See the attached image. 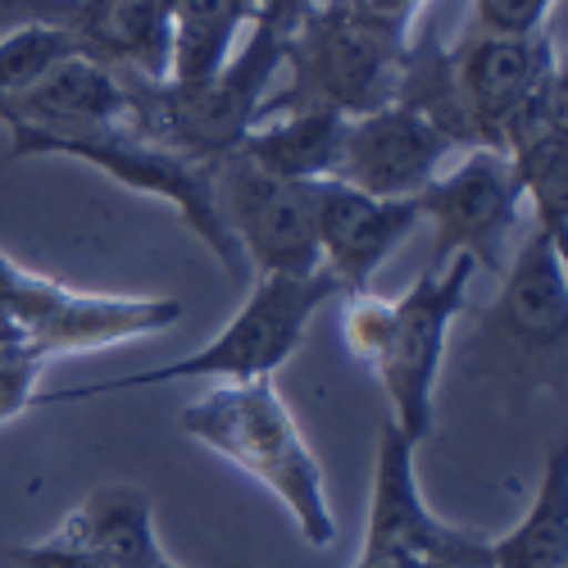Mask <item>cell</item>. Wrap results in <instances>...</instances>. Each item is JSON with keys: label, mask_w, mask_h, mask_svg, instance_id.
<instances>
[{"label": "cell", "mask_w": 568, "mask_h": 568, "mask_svg": "<svg viewBox=\"0 0 568 568\" xmlns=\"http://www.w3.org/2000/svg\"><path fill=\"white\" fill-rule=\"evenodd\" d=\"M178 428L223 455L232 468L268 487L282 509L296 518L310 546L327 550L337 541V514L327 505V483L318 455L310 450L292 405L282 400L277 383H246V387H214L201 400L182 405Z\"/></svg>", "instance_id": "obj_1"}, {"label": "cell", "mask_w": 568, "mask_h": 568, "mask_svg": "<svg viewBox=\"0 0 568 568\" xmlns=\"http://www.w3.org/2000/svg\"><path fill=\"white\" fill-rule=\"evenodd\" d=\"M342 296L337 282L327 273H310V277H255V287L246 296V305L227 318V327L205 342L201 351H192L186 359L173 364H155L128 377H110V383H91V387H60V392H37V405H73V400H97L110 392H132V387H160V383H192V377H219L227 387H246V383H264L282 364H287L305 333L310 318Z\"/></svg>", "instance_id": "obj_2"}, {"label": "cell", "mask_w": 568, "mask_h": 568, "mask_svg": "<svg viewBox=\"0 0 568 568\" xmlns=\"http://www.w3.org/2000/svg\"><path fill=\"white\" fill-rule=\"evenodd\" d=\"M409 37L364 19L346 0H318L282 41V78L268 97L277 110H333L359 119L392 105Z\"/></svg>", "instance_id": "obj_3"}, {"label": "cell", "mask_w": 568, "mask_h": 568, "mask_svg": "<svg viewBox=\"0 0 568 568\" xmlns=\"http://www.w3.org/2000/svg\"><path fill=\"white\" fill-rule=\"evenodd\" d=\"M282 78V37L264 23H251L232 60L196 87L178 82H128V123L132 132L160 141V146L192 155V160H223L246 141V132L264 119L268 97Z\"/></svg>", "instance_id": "obj_4"}, {"label": "cell", "mask_w": 568, "mask_h": 568, "mask_svg": "<svg viewBox=\"0 0 568 568\" xmlns=\"http://www.w3.org/2000/svg\"><path fill=\"white\" fill-rule=\"evenodd\" d=\"M10 155L14 160L64 155V160H82L91 169H101L105 178L128 186V192L173 205L178 219L201 236V246L223 264V273L232 282L251 277L242 251L232 246L223 214H219V160L210 164V160L178 155L123 123L119 128H82V132H10Z\"/></svg>", "instance_id": "obj_5"}, {"label": "cell", "mask_w": 568, "mask_h": 568, "mask_svg": "<svg viewBox=\"0 0 568 568\" xmlns=\"http://www.w3.org/2000/svg\"><path fill=\"white\" fill-rule=\"evenodd\" d=\"M182 301L169 296H101L23 268L0 251V342L51 364L55 355H87L173 333Z\"/></svg>", "instance_id": "obj_6"}, {"label": "cell", "mask_w": 568, "mask_h": 568, "mask_svg": "<svg viewBox=\"0 0 568 568\" xmlns=\"http://www.w3.org/2000/svg\"><path fill=\"white\" fill-rule=\"evenodd\" d=\"M473 273H478V264L464 260V255L423 268L405 296L387 301L383 333H377V346L364 364V368H373V377L387 392L392 423L414 446H423L433 437L437 377L446 364L450 327L468 310Z\"/></svg>", "instance_id": "obj_7"}, {"label": "cell", "mask_w": 568, "mask_h": 568, "mask_svg": "<svg viewBox=\"0 0 568 568\" xmlns=\"http://www.w3.org/2000/svg\"><path fill=\"white\" fill-rule=\"evenodd\" d=\"M414 442L383 423L373 459V496H368V524L355 568H409V564H437V568H487V537L450 528L437 518L418 491Z\"/></svg>", "instance_id": "obj_8"}, {"label": "cell", "mask_w": 568, "mask_h": 568, "mask_svg": "<svg viewBox=\"0 0 568 568\" xmlns=\"http://www.w3.org/2000/svg\"><path fill=\"white\" fill-rule=\"evenodd\" d=\"M219 214L255 277L323 273L314 232V182L260 173L232 151L219 160Z\"/></svg>", "instance_id": "obj_9"}, {"label": "cell", "mask_w": 568, "mask_h": 568, "mask_svg": "<svg viewBox=\"0 0 568 568\" xmlns=\"http://www.w3.org/2000/svg\"><path fill=\"white\" fill-rule=\"evenodd\" d=\"M414 205L418 223H433V264L464 255L487 273H500V255L528 210L524 186L500 151H459V164L442 169Z\"/></svg>", "instance_id": "obj_10"}, {"label": "cell", "mask_w": 568, "mask_h": 568, "mask_svg": "<svg viewBox=\"0 0 568 568\" xmlns=\"http://www.w3.org/2000/svg\"><path fill=\"white\" fill-rule=\"evenodd\" d=\"M446 45H450V73L473 151H500V132L514 119V110L564 64L555 28H541L532 37L464 32L459 41Z\"/></svg>", "instance_id": "obj_11"}, {"label": "cell", "mask_w": 568, "mask_h": 568, "mask_svg": "<svg viewBox=\"0 0 568 568\" xmlns=\"http://www.w3.org/2000/svg\"><path fill=\"white\" fill-rule=\"evenodd\" d=\"M450 155L455 146L428 119L392 101L373 114L346 119L333 182H346L377 201H414Z\"/></svg>", "instance_id": "obj_12"}, {"label": "cell", "mask_w": 568, "mask_h": 568, "mask_svg": "<svg viewBox=\"0 0 568 568\" xmlns=\"http://www.w3.org/2000/svg\"><path fill=\"white\" fill-rule=\"evenodd\" d=\"M418 227L414 201H377L346 182H314V232L323 273L337 282V292H368L383 260Z\"/></svg>", "instance_id": "obj_13"}, {"label": "cell", "mask_w": 568, "mask_h": 568, "mask_svg": "<svg viewBox=\"0 0 568 568\" xmlns=\"http://www.w3.org/2000/svg\"><path fill=\"white\" fill-rule=\"evenodd\" d=\"M500 155L509 160L532 219L555 242H564L568 219V78L564 64L514 110L500 132Z\"/></svg>", "instance_id": "obj_14"}, {"label": "cell", "mask_w": 568, "mask_h": 568, "mask_svg": "<svg viewBox=\"0 0 568 568\" xmlns=\"http://www.w3.org/2000/svg\"><path fill=\"white\" fill-rule=\"evenodd\" d=\"M487 327L524 359H555L568 337V268L564 242L532 223V236L518 246L505 287L491 305Z\"/></svg>", "instance_id": "obj_15"}, {"label": "cell", "mask_w": 568, "mask_h": 568, "mask_svg": "<svg viewBox=\"0 0 568 568\" xmlns=\"http://www.w3.org/2000/svg\"><path fill=\"white\" fill-rule=\"evenodd\" d=\"M45 550L78 555L105 568H164L169 555L155 532V505L132 483H105L91 487L64 524L41 537Z\"/></svg>", "instance_id": "obj_16"}, {"label": "cell", "mask_w": 568, "mask_h": 568, "mask_svg": "<svg viewBox=\"0 0 568 568\" xmlns=\"http://www.w3.org/2000/svg\"><path fill=\"white\" fill-rule=\"evenodd\" d=\"M119 123H128V82L87 55H73L28 97L0 105L6 132H82Z\"/></svg>", "instance_id": "obj_17"}, {"label": "cell", "mask_w": 568, "mask_h": 568, "mask_svg": "<svg viewBox=\"0 0 568 568\" xmlns=\"http://www.w3.org/2000/svg\"><path fill=\"white\" fill-rule=\"evenodd\" d=\"M69 32L87 60L119 78H169V19L164 0H78Z\"/></svg>", "instance_id": "obj_18"}, {"label": "cell", "mask_w": 568, "mask_h": 568, "mask_svg": "<svg viewBox=\"0 0 568 568\" xmlns=\"http://www.w3.org/2000/svg\"><path fill=\"white\" fill-rule=\"evenodd\" d=\"M346 119L333 110H277L260 119L236 146L246 164L287 182H327L337 169Z\"/></svg>", "instance_id": "obj_19"}, {"label": "cell", "mask_w": 568, "mask_h": 568, "mask_svg": "<svg viewBox=\"0 0 568 568\" xmlns=\"http://www.w3.org/2000/svg\"><path fill=\"white\" fill-rule=\"evenodd\" d=\"M169 78L178 87L210 82L255 23V0H164Z\"/></svg>", "instance_id": "obj_20"}, {"label": "cell", "mask_w": 568, "mask_h": 568, "mask_svg": "<svg viewBox=\"0 0 568 568\" xmlns=\"http://www.w3.org/2000/svg\"><path fill=\"white\" fill-rule=\"evenodd\" d=\"M487 568H568V455L550 450L532 505L518 524L487 541Z\"/></svg>", "instance_id": "obj_21"}, {"label": "cell", "mask_w": 568, "mask_h": 568, "mask_svg": "<svg viewBox=\"0 0 568 568\" xmlns=\"http://www.w3.org/2000/svg\"><path fill=\"white\" fill-rule=\"evenodd\" d=\"M73 55L82 51L69 23H28V28H14L10 37H0V105L28 97L37 82H45Z\"/></svg>", "instance_id": "obj_22"}, {"label": "cell", "mask_w": 568, "mask_h": 568, "mask_svg": "<svg viewBox=\"0 0 568 568\" xmlns=\"http://www.w3.org/2000/svg\"><path fill=\"white\" fill-rule=\"evenodd\" d=\"M559 0H473L464 32H491V37H532L550 28V10Z\"/></svg>", "instance_id": "obj_23"}, {"label": "cell", "mask_w": 568, "mask_h": 568, "mask_svg": "<svg viewBox=\"0 0 568 568\" xmlns=\"http://www.w3.org/2000/svg\"><path fill=\"white\" fill-rule=\"evenodd\" d=\"M41 368H45L41 359H32V355L0 342V423H14L19 414L32 409Z\"/></svg>", "instance_id": "obj_24"}, {"label": "cell", "mask_w": 568, "mask_h": 568, "mask_svg": "<svg viewBox=\"0 0 568 568\" xmlns=\"http://www.w3.org/2000/svg\"><path fill=\"white\" fill-rule=\"evenodd\" d=\"M78 0H0V37L28 23H69Z\"/></svg>", "instance_id": "obj_25"}, {"label": "cell", "mask_w": 568, "mask_h": 568, "mask_svg": "<svg viewBox=\"0 0 568 568\" xmlns=\"http://www.w3.org/2000/svg\"><path fill=\"white\" fill-rule=\"evenodd\" d=\"M346 6L359 10V14L373 19V23L392 28L396 37H414L418 14H423V6H428V0H346Z\"/></svg>", "instance_id": "obj_26"}, {"label": "cell", "mask_w": 568, "mask_h": 568, "mask_svg": "<svg viewBox=\"0 0 568 568\" xmlns=\"http://www.w3.org/2000/svg\"><path fill=\"white\" fill-rule=\"evenodd\" d=\"M310 6H318V0H255V23L273 28L282 41H287V32L305 19Z\"/></svg>", "instance_id": "obj_27"}, {"label": "cell", "mask_w": 568, "mask_h": 568, "mask_svg": "<svg viewBox=\"0 0 568 568\" xmlns=\"http://www.w3.org/2000/svg\"><path fill=\"white\" fill-rule=\"evenodd\" d=\"M14 564H19V568H105V564H91V559H78V555L45 550L41 541H32V546H19V550H14ZM164 568H178V564L169 559Z\"/></svg>", "instance_id": "obj_28"}, {"label": "cell", "mask_w": 568, "mask_h": 568, "mask_svg": "<svg viewBox=\"0 0 568 568\" xmlns=\"http://www.w3.org/2000/svg\"><path fill=\"white\" fill-rule=\"evenodd\" d=\"M409 568H437V564H409Z\"/></svg>", "instance_id": "obj_29"}]
</instances>
